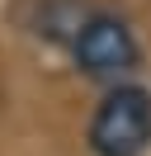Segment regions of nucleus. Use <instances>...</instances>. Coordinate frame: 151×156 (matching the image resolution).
I'll list each match as a JSON object with an SVG mask.
<instances>
[{
    "label": "nucleus",
    "instance_id": "obj_1",
    "mask_svg": "<svg viewBox=\"0 0 151 156\" xmlns=\"http://www.w3.org/2000/svg\"><path fill=\"white\" fill-rule=\"evenodd\" d=\"M151 147V95L142 85H118L90 118L94 156H142Z\"/></svg>",
    "mask_w": 151,
    "mask_h": 156
},
{
    "label": "nucleus",
    "instance_id": "obj_2",
    "mask_svg": "<svg viewBox=\"0 0 151 156\" xmlns=\"http://www.w3.org/2000/svg\"><path fill=\"white\" fill-rule=\"evenodd\" d=\"M71 52H76V66L94 80H123L128 71H137V57H142L132 29L113 14H90L76 33Z\"/></svg>",
    "mask_w": 151,
    "mask_h": 156
}]
</instances>
